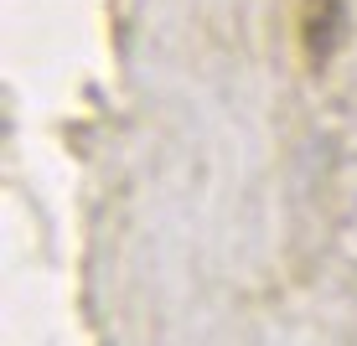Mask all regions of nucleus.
I'll return each mask as SVG.
<instances>
[{
	"label": "nucleus",
	"mask_w": 357,
	"mask_h": 346,
	"mask_svg": "<svg viewBox=\"0 0 357 346\" xmlns=\"http://www.w3.org/2000/svg\"><path fill=\"white\" fill-rule=\"evenodd\" d=\"M347 36V16H342V0H305L301 6V47L316 68L326 63L331 52Z\"/></svg>",
	"instance_id": "f257e3e1"
}]
</instances>
